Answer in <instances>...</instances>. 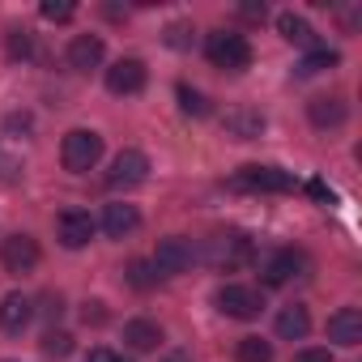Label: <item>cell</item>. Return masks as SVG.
<instances>
[{
	"label": "cell",
	"instance_id": "1",
	"mask_svg": "<svg viewBox=\"0 0 362 362\" xmlns=\"http://www.w3.org/2000/svg\"><path fill=\"white\" fill-rule=\"evenodd\" d=\"M205 56L214 60V69H226V73H243L252 64V43L235 30H214L205 39Z\"/></svg>",
	"mask_w": 362,
	"mask_h": 362
},
{
	"label": "cell",
	"instance_id": "2",
	"mask_svg": "<svg viewBox=\"0 0 362 362\" xmlns=\"http://www.w3.org/2000/svg\"><path fill=\"white\" fill-rule=\"evenodd\" d=\"M60 158H64V166L69 170H94L98 166V158H103V136L98 132H90V128H73L69 136H64V145H60Z\"/></svg>",
	"mask_w": 362,
	"mask_h": 362
},
{
	"label": "cell",
	"instance_id": "3",
	"mask_svg": "<svg viewBox=\"0 0 362 362\" xmlns=\"http://www.w3.org/2000/svg\"><path fill=\"white\" fill-rule=\"evenodd\" d=\"M230 188H247V192H294V175L281 170V166H243L235 179H230Z\"/></svg>",
	"mask_w": 362,
	"mask_h": 362
},
{
	"label": "cell",
	"instance_id": "4",
	"mask_svg": "<svg viewBox=\"0 0 362 362\" xmlns=\"http://www.w3.org/2000/svg\"><path fill=\"white\" fill-rule=\"evenodd\" d=\"M192 260H197V247L188 243V239H179V235H170V239H162L158 243V252H153V269H158V277H175V273H188L192 269Z\"/></svg>",
	"mask_w": 362,
	"mask_h": 362
},
{
	"label": "cell",
	"instance_id": "5",
	"mask_svg": "<svg viewBox=\"0 0 362 362\" xmlns=\"http://www.w3.org/2000/svg\"><path fill=\"white\" fill-rule=\"evenodd\" d=\"M0 264H5L13 277H26L39 269V243L30 235H9L5 243H0Z\"/></svg>",
	"mask_w": 362,
	"mask_h": 362
},
{
	"label": "cell",
	"instance_id": "6",
	"mask_svg": "<svg viewBox=\"0 0 362 362\" xmlns=\"http://www.w3.org/2000/svg\"><path fill=\"white\" fill-rule=\"evenodd\" d=\"M260 307H264V303H260V294H256L252 286H235V281H230V286L218 290V311L230 315V320H256Z\"/></svg>",
	"mask_w": 362,
	"mask_h": 362
},
{
	"label": "cell",
	"instance_id": "7",
	"mask_svg": "<svg viewBox=\"0 0 362 362\" xmlns=\"http://www.w3.org/2000/svg\"><path fill=\"white\" fill-rule=\"evenodd\" d=\"M145 175H149V158L141 149H119L111 170H107V184L111 188H132V184H145Z\"/></svg>",
	"mask_w": 362,
	"mask_h": 362
},
{
	"label": "cell",
	"instance_id": "8",
	"mask_svg": "<svg viewBox=\"0 0 362 362\" xmlns=\"http://www.w3.org/2000/svg\"><path fill=\"white\" fill-rule=\"evenodd\" d=\"M209 260L218 269H239V264L252 260V239H243V235H218V239H209Z\"/></svg>",
	"mask_w": 362,
	"mask_h": 362
},
{
	"label": "cell",
	"instance_id": "9",
	"mask_svg": "<svg viewBox=\"0 0 362 362\" xmlns=\"http://www.w3.org/2000/svg\"><path fill=\"white\" fill-rule=\"evenodd\" d=\"M145 77H149L145 64L128 56V60H115V64L107 69V90H111V94H141V90H145Z\"/></svg>",
	"mask_w": 362,
	"mask_h": 362
},
{
	"label": "cell",
	"instance_id": "10",
	"mask_svg": "<svg viewBox=\"0 0 362 362\" xmlns=\"http://www.w3.org/2000/svg\"><path fill=\"white\" fill-rule=\"evenodd\" d=\"M56 235H60V243L64 247H86L90 239H94V218L90 214H81V209H64L60 214V222H56Z\"/></svg>",
	"mask_w": 362,
	"mask_h": 362
},
{
	"label": "cell",
	"instance_id": "11",
	"mask_svg": "<svg viewBox=\"0 0 362 362\" xmlns=\"http://www.w3.org/2000/svg\"><path fill=\"white\" fill-rule=\"evenodd\" d=\"M307 269H311V260H307L303 252L286 247V252H277V256L264 264V281H269V286H286L290 277H307Z\"/></svg>",
	"mask_w": 362,
	"mask_h": 362
},
{
	"label": "cell",
	"instance_id": "12",
	"mask_svg": "<svg viewBox=\"0 0 362 362\" xmlns=\"http://www.w3.org/2000/svg\"><path fill=\"white\" fill-rule=\"evenodd\" d=\"M328 337H332L337 345L354 349V345L362 341V311H358V307H341V311H332V315H328Z\"/></svg>",
	"mask_w": 362,
	"mask_h": 362
},
{
	"label": "cell",
	"instance_id": "13",
	"mask_svg": "<svg viewBox=\"0 0 362 362\" xmlns=\"http://www.w3.org/2000/svg\"><path fill=\"white\" fill-rule=\"evenodd\" d=\"M103 56H107V47H103V39H98V35H77V39L69 43V64H73L77 73L98 69V64H103Z\"/></svg>",
	"mask_w": 362,
	"mask_h": 362
},
{
	"label": "cell",
	"instance_id": "14",
	"mask_svg": "<svg viewBox=\"0 0 362 362\" xmlns=\"http://www.w3.org/2000/svg\"><path fill=\"white\" fill-rule=\"evenodd\" d=\"M141 226V214H136V205H107L103 209V230L111 235V239H124V235H132Z\"/></svg>",
	"mask_w": 362,
	"mask_h": 362
},
{
	"label": "cell",
	"instance_id": "15",
	"mask_svg": "<svg viewBox=\"0 0 362 362\" xmlns=\"http://www.w3.org/2000/svg\"><path fill=\"white\" fill-rule=\"evenodd\" d=\"M30 298L26 294H5V298H0V328H5V332H22L26 324H30Z\"/></svg>",
	"mask_w": 362,
	"mask_h": 362
},
{
	"label": "cell",
	"instance_id": "16",
	"mask_svg": "<svg viewBox=\"0 0 362 362\" xmlns=\"http://www.w3.org/2000/svg\"><path fill=\"white\" fill-rule=\"evenodd\" d=\"M226 132L230 136H239V141H252V136H260L264 132V115L260 111H252V107H235V111H226Z\"/></svg>",
	"mask_w": 362,
	"mask_h": 362
},
{
	"label": "cell",
	"instance_id": "17",
	"mask_svg": "<svg viewBox=\"0 0 362 362\" xmlns=\"http://www.w3.org/2000/svg\"><path fill=\"white\" fill-rule=\"evenodd\" d=\"M124 341H128L136 354H145V349H158V345H162V328H158L153 320H128V324H124Z\"/></svg>",
	"mask_w": 362,
	"mask_h": 362
},
{
	"label": "cell",
	"instance_id": "18",
	"mask_svg": "<svg viewBox=\"0 0 362 362\" xmlns=\"http://www.w3.org/2000/svg\"><path fill=\"white\" fill-rule=\"evenodd\" d=\"M307 115L315 128H341L345 124V103L341 98H311L307 103Z\"/></svg>",
	"mask_w": 362,
	"mask_h": 362
},
{
	"label": "cell",
	"instance_id": "19",
	"mask_svg": "<svg viewBox=\"0 0 362 362\" xmlns=\"http://www.w3.org/2000/svg\"><path fill=\"white\" fill-rule=\"evenodd\" d=\"M277 30H281V39H290V43L315 52V30H311L307 18H298V13H281V18H277Z\"/></svg>",
	"mask_w": 362,
	"mask_h": 362
},
{
	"label": "cell",
	"instance_id": "20",
	"mask_svg": "<svg viewBox=\"0 0 362 362\" xmlns=\"http://www.w3.org/2000/svg\"><path fill=\"white\" fill-rule=\"evenodd\" d=\"M307 328H311V315H307V307H281V315H277V337H286V341H303L307 337Z\"/></svg>",
	"mask_w": 362,
	"mask_h": 362
},
{
	"label": "cell",
	"instance_id": "21",
	"mask_svg": "<svg viewBox=\"0 0 362 362\" xmlns=\"http://www.w3.org/2000/svg\"><path fill=\"white\" fill-rule=\"evenodd\" d=\"M337 60H341L337 52H328V47H315V52H311V56H307V60L294 69V77H315V73H324V69H337Z\"/></svg>",
	"mask_w": 362,
	"mask_h": 362
},
{
	"label": "cell",
	"instance_id": "22",
	"mask_svg": "<svg viewBox=\"0 0 362 362\" xmlns=\"http://www.w3.org/2000/svg\"><path fill=\"white\" fill-rule=\"evenodd\" d=\"M239 362H273V345L264 337H243L239 341Z\"/></svg>",
	"mask_w": 362,
	"mask_h": 362
},
{
	"label": "cell",
	"instance_id": "23",
	"mask_svg": "<svg viewBox=\"0 0 362 362\" xmlns=\"http://www.w3.org/2000/svg\"><path fill=\"white\" fill-rule=\"evenodd\" d=\"M128 281H132L136 290H149V286L158 281V269H153L149 260H132V264H128Z\"/></svg>",
	"mask_w": 362,
	"mask_h": 362
},
{
	"label": "cell",
	"instance_id": "24",
	"mask_svg": "<svg viewBox=\"0 0 362 362\" xmlns=\"http://www.w3.org/2000/svg\"><path fill=\"white\" fill-rule=\"evenodd\" d=\"M179 107H184L188 115H209L205 94H201V90H192V86H179Z\"/></svg>",
	"mask_w": 362,
	"mask_h": 362
},
{
	"label": "cell",
	"instance_id": "25",
	"mask_svg": "<svg viewBox=\"0 0 362 362\" xmlns=\"http://www.w3.org/2000/svg\"><path fill=\"white\" fill-rule=\"evenodd\" d=\"M43 354L69 358V354H73V337H69V332H47V337H43Z\"/></svg>",
	"mask_w": 362,
	"mask_h": 362
},
{
	"label": "cell",
	"instance_id": "26",
	"mask_svg": "<svg viewBox=\"0 0 362 362\" xmlns=\"http://www.w3.org/2000/svg\"><path fill=\"white\" fill-rule=\"evenodd\" d=\"M192 39H197V30H192L188 22H175V26H166V43H170V47H192Z\"/></svg>",
	"mask_w": 362,
	"mask_h": 362
},
{
	"label": "cell",
	"instance_id": "27",
	"mask_svg": "<svg viewBox=\"0 0 362 362\" xmlns=\"http://www.w3.org/2000/svg\"><path fill=\"white\" fill-rule=\"evenodd\" d=\"M30 52H35V47H30V35H26V30H13V35H9V56H13V60H26Z\"/></svg>",
	"mask_w": 362,
	"mask_h": 362
},
{
	"label": "cell",
	"instance_id": "28",
	"mask_svg": "<svg viewBox=\"0 0 362 362\" xmlns=\"http://www.w3.org/2000/svg\"><path fill=\"white\" fill-rule=\"evenodd\" d=\"M43 18H47V22H69V18H73V5H69V0H47V5H43Z\"/></svg>",
	"mask_w": 362,
	"mask_h": 362
},
{
	"label": "cell",
	"instance_id": "29",
	"mask_svg": "<svg viewBox=\"0 0 362 362\" xmlns=\"http://www.w3.org/2000/svg\"><path fill=\"white\" fill-rule=\"evenodd\" d=\"M294 362H332V354L328 349H298Z\"/></svg>",
	"mask_w": 362,
	"mask_h": 362
},
{
	"label": "cell",
	"instance_id": "30",
	"mask_svg": "<svg viewBox=\"0 0 362 362\" xmlns=\"http://www.w3.org/2000/svg\"><path fill=\"white\" fill-rule=\"evenodd\" d=\"M86 362H124V358H119L115 349H90V354H86Z\"/></svg>",
	"mask_w": 362,
	"mask_h": 362
},
{
	"label": "cell",
	"instance_id": "31",
	"mask_svg": "<svg viewBox=\"0 0 362 362\" xmlns=\"http://www.w3.org/2000/svg\"><path fill=\"white\" fill-rule=\"evenodd\" d=\"M307 192H311L315 201H324V205H332V192H328V188L320 184V179H311V184H307Z\"/></svg>",
	"mask_w": 362,
	"mask_h": 362
},
{
	"label": "cell",
	"instance_id": "32",
	"mask_svg": "<svg viewBox=\"0 0 362 362\" xmlns=\"http://www.w3.org/2000/svg\"><path fill=\"white\" fill-rule=\"evenodd\" d=\"M243 18H260L264 22V5H243Z\"/></svg>",
	"mask_w": 362,
	"mask_h": 362
}]
</instances>
